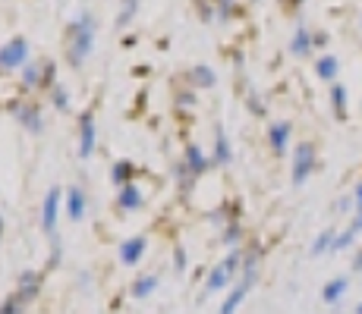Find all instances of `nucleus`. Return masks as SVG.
I'll return each mask as SVG.
<instances>
[{
  "instance_id": "28",
  "label": "nucleus",
  "mask_w": 362,
  "mask_h": 314,
  "mask_svg": "<svg viewBox=\"0 0 362 314\" xmlns=\"http://www.w3.org/2000/svg\"><path fill=\"white\" fill-rule=\"evenodd\" d=\"M23 308H25V302L16 296V292H13V296L6 298L4 305H0V314H23Z\"/></svg>"
},
{
  "instance_id": "36",
  "label": "nucleus",
  "mask_w": 362,
  "mask_h": 314,
  "mask_svg": "<svg viewBox=\"0 0 362 314\" xmlns=\"http://www.w3.org/2000/svg\"><path fill=\"white\" fill-rule=\"evenodd\" d=\"M353 205H356V207H362V179L356 183V188H353Z\"/></svg>"
},
{
  "instance_id": "9",
  "label": "nucleus",
  "mask_w": 362,
  "mask_h": 314,
  "mask_svg": "<svg viewBox=\"0 0 362 314\" xmlns=\"http://www.w3.org/2000/svg\"><path fill=\"white\" fill-rule=\"evenodd\" d=\"M23 85L25 88H35V85H51L54 88V63L45 60V63H29L23 69Z\"/></svg>"
},
{
  "instance_id": "39",
  "label": "nucleus",
  "mask_w": 362,
  "mask_h": 314,
  "mask_svg": "<svg viewBox=\"0 0 362 314\" xmlns=\"http://www.w3.org/2000/svg\"><path fill=\"white\" fill-rule=\"evenodd\" d=\"M0 236H4V217H0Z\"/></svg>"
},
{
  "instance_id": "38",
  "label": "nucleus",
  "mask_w": 362,
  "mask_h": 314,
  "mask_svg": "<svg viewBox=\"0 0 362 314\" xmlns=\"http://www.w3.org/2000/svg\"><path fill=\"white\" fill-rule=\"evenodd\" d=\"M353 205V198H340V205H337V211H346V207H350ZM353 207H356V205H353Z\"/></svg>"
},
{
  "instance_id": "32",
  "label": "nucleus",
  "mask_w": 362,
  "mask_h": 314,
  "mask_svg": "<svg viewBox=\"0 0 362 314\" xmlns=\"http://www.w3.org/2000/svg\"><path fill=\"white\" fill-rule=\"evenodd\" d=\"M350 229H353V233H362V207H356V217H353V223H350Z\"/></svg>"
},
{
  "instance_id": "8",
  "label": "nucleus",
  "mask_w": 362,
  "mask_h": 314,
  "mask_svg": "<svg viewBox=\"0 0 362 314\" xmlns=\"http://www.w3.org/2000/svg\"><path fill=\"white\" fill-rule=\"evenodd\" d=\"M60 201H64V188H51L45 198V205H41V227H45V233H57V214H60Z\"/></svg>"
},
{
  "instance_id": "19",
  "label": "nucleus",
  "mask_w": 362,
  "mask_h": 314,
  "mask_svg": "<svg viewBox=\"0 0 362 314\" xmlns=\"http://www.w3.org/2000/svg\"><path fill=\"white\" fill-rule=\"evenodd\" d=\"M214 160H218L221 167H227L233 160V151H230V138H227L224 126H218V132H214Z\"/></svg>"
},
{
  "instance_id": "29",
  "label": "nucleus",
  "mask_w": 362,
  "mask_h": 314,
  "mask_svg": "<svg viewBox=\"0 0 362 314\" xmlns=\"http://www.w3.org/2000/svg\"><path fill=\"white\" fill-rule=\"evenodd\" d=\"M353 242H356V233H353V229L346 227L344 233H337V239H334V251H344V248H350Z\"/></svg>"
},
{
  "instance_id": "15",
  "label": "nucleus",
  "mask_w": 362,
  "mask_h": 314,
  "mask_svg": "<svg viewBox=\"0 0 362 314\" xmlns=\"http://www.w3.org/2000/svg\"><path fill=\"white\" fill-rule=\"evenodd\" d=\"M312 51H315V41H312V29H309V25L299 23V25H296V32H293V38H290V54H293V57H309Z\"/></svg>"
},
{
  "instance_id": "17",
  "label": "nucleus",
  "mask_w": 362,
  "mask_h": 314,
  "mask_svg": "<svg viewBox=\"0 0 362 314\" xmlns=\"http://www.w3.org/2000/svg\"><path fill=\"white\" fill-rule=\"evenodd\" d=\"M117 207H120V211H139V207H142V188L132 183L123 186L120 195H117Z\"/></svg>"
},
{
  "instance_id": "43",
  "label": "nucleus",
  "mask_w": 362,
  "mask_h": 314,
  "mask_svg": "<svg viewBox=\"0 0 362 314\" xmlns=\"http://www.w3.org/2000/svg\"><path fill=\"white\" fill-rule=\"evenodd\" d=\"M359 107H362V101H359Z\"/></svg>"
},
{
  "instance_id": "6",
  "label": "nucleus",
  "mask_w": 362,
  "mask_h": 314,
  "mask_svg": "<svg viewBox=\"0 0 362 314\" xmlns=\"http://www.w3.org/2000/svg\"><path fill=\"white\" fill-rule=\"evenodd\" d=\"M10 114L19 120V126H25L29 132H35L38 135L41 129H45V123H41V110H38V104H29V101H16L10 107Z\"/></svg>"
},
{
  "instance_id": "25",
  "label": "nucleus",
  "mask_w": 362,
  "mask_h": 314,
  "mask_svg": "<svg viewBox=\"0 0 362 314\" xmlns=\"http://www.w3.org/2000/svg\"><path fill=\"white\" fill-rule=\"evenodd\" d=\"M240 239H243V227L236 220L227 223V229L221 233V242H224V246H230V248H236V246H240Z\"/></svg>"
},
{
  "instance_id": "40",
  "label": "nucleus",
  "mask_w": 362,
  "mask_h": 314,
  "mask_svg": "<svg viewBox=\"0 0 362 314\" xmlns=\"http://www.w3.org/2000/svg\"><path fill=\"white\" fill-rule=\"evenodd\" d=\"M356 314H362V302H359V305H356Z\"/></svg>"
},
{
  "instance_id": "16",
  "label": "nucleus",
  "mask_w": 362,
  "mask_h": 314,
  "mask_svg": "<svg viewBox=\"0 0 362 314\" xmlns=\"http://www.w3.org/2000/svg\"><path fill=\"white\" fill-rule=\"evenodd\" d=\"M315 76L322 82H337V76H340V60L334 57V54H322V57L315 60Z\"/></svg>"
},
{
  "instance_id": "41",
  "label": "nucleus",
  "mask_w": 362,
  "mask_h": 314,
  "mask_svg": "<svg viewBox=\"0 0 362 314\" xmlns=\"http://www.w3.org/2000/svg\"><path fill=\"white\" fill-rule=\"evenodd\" d=\"M293 4H296V6H299V4H303V0H293Z\"/></svg>"
},
{
  "instance_id": "26",
  "label": "nucleus",
  "mask_w": 362,
  "mask_h": 314,
  "mask_svg": "<svg viewBox=\"0 0 362 314\" xmlns=\"http://www.w3.org/2000/svg\"><path fill=\"white\" fill-rule=\"evenodd\" d=\"M139 10V0H123V10L117 13V25H129V19L136 16Z\"/></svg>"
},
{
  "instance_id": "34",
  "label": "nucleus",
  "mask_w": 362,
  "mask_h": 314,
  "mask_svg": "<svg viewBox=\"0 0 362 314\" xmlns=\"http://www.w3.org/2000/svg\"><path fill=\"white\" fill-rule=\"evenodd\" d=\"M177 101H180V107L186 110V107H192V104H196V95H180Z\"/></svg>"
},
{
  "instance_id": "20",
  "label": "nucleus",
  "mask_w": 362,
  "mask_h": 314,
  "mask_svg": "<svg viewBox=\"0 0 362 314\" xmlns=\"http://www.w3.org/2000/svg\"><path fill=\"white\" fill-rule=\"evenodd\" d=\"M334 239H337V229L328 227V229H322V233L315 236V242H312V258H322V255H331L334 251Z\"/></svg>"
},
{
  "instance_id": "33",
  "label": "nucleus",
  "mask_w": 362,
  "mask_h": 314,
  "mask_svg": "<svg viewBox=\"0 0 362 314\" xmlns=\"http://www.w3.org/2000/svg\"><path fill=\"white\" fill-rule=\"evenodd\" d=\"M312 41H315V47H325L328 44V32H312Z\"/></svg>"
},
{
  "instance_id": "10",
  "label": "nucleus",
  "mask_w": 362,
  "mask_h": 314,
  "mask_svg": "<svg viewBox=\"0 0 362 314\" xmlns=\"http://www.w3.org/2000/svg\"><path fill=\"white\" fill-rule=\"evenodd\" d=\"M205 170H208V157H205V151H202L199 145H189V148H186V160H183V167H180L183 179L202 176Z\"/></svg>"
},
{
  "instance_id": "27",
  "label": "nucleus",
  "mask_w": 362,
  "mask_h": 314,
  "mask_svg": "<svg viewBox=\"0 0 362 314\" xmlns=\"http://www.w3.org/2000/svg\"><path fill=\"white\" fill-rule=\"evenodd\" d=\"M51 101H54V107H57V110H69V92L64 85H54L51 88Z\"/></svg>"
},
{
  "instance_id": "30",
  "label": "nucleus",
  "mask_w": 362,
  "mask_h": 314,
  "mask_svg": "<svg viewBox=\"0 0 362 314\" xmlns=\"http://www.w3.org/2000/svg\"><path fill=\"white\" fill-rule=\"evenodd\" d=\"M233 10H236L233 0H218V19H221V23H227V19L233 16Z\"/></svg>"
},
{
  "instance_id": "13",
  "label": "nucleus",
  "mask_w": 362,
  "mask_h": 314,
  "mask_svg": "<svg viewBox=\"0 0 362 314\" xmlns=\"http://www.w3.org/2000/svg\"><path fill=\"white\" fill-rule=\"evenodd\" d=\"M64 205H66V217L79 223L86 217V192H82L79 186H69L64 192Z\"/></svg>"
},
{
  "instance_id": "2",
  "label": "nucleus",
  "mask_w": 362,
  "mask_h": 314,
  "mask_svg": "<svg viewBox=\"0 0 362 314\" xmlns=\"http://www.w3.org/2000/svg\"><path fill=\"white\" fill-rule=\"evenodd\" d=\"M259 258L262 251L259 248H249L246 255H243V274H240V283L230 289V296H227V302L221 305V314H236L243 305V298L249 296V289L255 286V280H259Z\"/></svg>"
},
{
  "instance_id": "23",
  "label": "nucleus",
  "mask_w": 362,
  "mask_h": 314,
  "mask_svg": "<svg viewBox=\"0 0 362 314\" xmlns=\"http://www.w3.org/2000/svg\"><path fill=\"white\" fill-rule=\"evenodd\" d=\"M132 173H136V167H132L129 160H120V164H114V170H110V179L123 188V186L132 183Z\"/></svg>"
},
{
  "instance_id": "3",
  "label": "nucleus",
  "mask_w": 362,
  "mask_h": 314,
  "mask_svg": "<svg viewBox=\"0 0 362 314\" xmlns=\"http://www.w3.org/2000/svg\"><path fill=\"white\" fill-rule=\"evenodd\" d=\"M243 255H246V251L230 248V255H227L224 261H218V264H214V267H211V274H208L205 289H208V292H221V289H227V286L233 283L236 270L243 267Z\"/></svg>"
},
{
  "instance_id": "42",
  "label": "nucleus",
  "mask_w": 362,
  "mask_h": 314,
  "mask_svg": "<svg viewBox=\"0 0 362 314\" xmlns=\"http://www.w3.org/2000/svg\"><path fill=\"white\" fill-rule=\"evenodd\" d=\"M359 25H362V16H359Z\"/></svg>"
},
{
  "instance_id": "7",
  "label": "nucleus",
  "mask_w": 362,
  "mask_h": 314,
  "mask_svg": "<svg viewBox=\"0 0 362 314\" xmlns=\"http://www.w3.org/2000/svg\"><path fill=\"white\" fill-rule=\"evenodd\" d=\"M290 138H293V126L287 120H277V123L268 126V145L277 157H284L290 151Z\"/></svg>"
},
{
  "instance_id": "4",
  "label": "nucleus",
  "mask_w": 362,
  "mask_h": 314,
  "mask_svg": "<svg viewBox=\"0 0 362 314\" xmlns=\"http://www.w3.org/2000/svg\"><path fill=\"white\" fill-rule=\"evenodd\" d=\"M315 167H318V151H315V145L312 142H299L296 145V151H293V186H303L305 179L315 173Z\"/></svg>"
},
{
  "instance_id": "37",
  "label": "nucleus",
  "mask_w": 362,
  "mask_h": 314,
  "mask_svg": "<svg viewBox=\"0 0 362 314\" xmlns=\"http://www.w3.org/2000/svg\"><path fill=\"white\" fill-rule=\"evenodd\" d=\"M353 270H362V248L353 255Z\"/></svg>"
},
{
  "instance_id": "5",
  "label": "nucleus",
  "mask_w": 362,
  "mask_h": 314,
  "mask_svg": "<svg viewBox=\"0 0 362 314\" xmlns=\"http://www.w3.org/2000/svg\"><path fill=\"white\" fill-rule=\"evenodd\" d=\"M19 66H29V41L25 38H10L4 47H0V69H6V73H13V69Z\"/></svg>"
},
{
  "instance_id": "24",
  "label": "nucleus",
  "mask_w": 362,
  "mask_h": 314,
  "mask_svg": "<svg viewBox=\"0 0 362 314\" xmlns=\"http://www.w3.org/2000/svg\"><path fill=\"white\" fill-rule=\"evenodd\" d=\"M155 289H158V277H139V280L132 283V296L136 298H148Z\"/></svg>"
},
{
  "instance_id": "22",
  "label": "nucleus",
  "mask_w": 362,
  "mask_h": 314,
  "mask_svg": "<svg viewBox=\"0 0 362 314\" xmlns=\"http://www.w3.org/2000/svg\"><path fill=\"white\" fill-rule=\"evenodd\" d=\"M189 82L196 88H214L218 85V76H214L211 66H192L189 69Z\"/></svg>"
},
{
  "instance_id": "12",
  "label": "nucleus",
  "mask_w": 362,
  "mask_h": 314,
  "mask_svg": "<svg viewBox=\"0 0 362 314\" xmlns=\"http://www.w3.org/2000/svg\"><path fill=\"white\" fill-rule=\"evenodd\" d=\"M95 135H98V129H95V116L82 114V123H79V155L82 157L95 155Z\"/></svg>"
},
{
  "instance_id": "31",
  "label": "nucleus",
  "mask_w": 362,
  "mask_h": 314,
  "mask_svg": "<svg viewBox=\"0 0 362 314\" xmlns=\"http://www.w3.org/2000/svg\"><path fill=\"white\" fill-rule=\"evenodd\" d=\"M186 264H189L186 251H183V248H177V251H173V267H177V270H186Z\"/></svg>"
},
{
  "instance_id": "11",
  "label": "nucleus",
  "mask_w": 362,
  "mask_h": 314,
  "mask_svg": "<svg viewBox=\"0 0 362 314\" xmlns=\"http://www.w3.org/2000/svg\"><path fill=\"white\" fill-rule=\"evenodd\" d=\"M145 248H148V239H145V236H132V239L120 242V264H127V267L139 264L145 258Z\"/></svg>"
},
{
  "instance_id": "21",
  "label": "nucleus",
  "mask_w": 362,
  "mask_h": 314,
  "mask_svg": "<svg viewBox=\"0 0 362 314\" xmlns=\"http://www.w3.org/2000/svg\"><path fill=\"white\" fill-rule=\"evenodd\" d=\"M331 107H334V116L337 120H346V101H350V92H346V85H340V82H334L331 85Z\"/></svg>"
},
{
  "instance_id": "1",
  "label": "nucleus",
  "mask_w": 362,
  "mask_h": 314,
  "mask_svg": "<svg viewBox=\"0 0 362 314\" xmlns=\"http://www.w3.org/2000/svg\"><path fill=\"white\" fill-rule=\"evenodd\" d=\"M95 16L92 13H79L73 23L66 25V60L69 66H82L95 47Z\"/></svg>"
},
{
  "instance_id": "35",
  "label": "nucleus",
  "mask_w": 362,
  "mask_h": 314,
  "mask_svg": "<svg viewBox=\"0 0 362 314\" xmlns=\"http://www.w3.org/2000/svg\"><path fill=\"white\" fill-rule=\"evenodd\" d=\"M249 107H252V114H259V116L264 114V104H259V97H255V95L249 97Z\"/></svg>"
},
{
  "instance_id": "18",
  "label": "nucleus",
  "mask_w": 362,
  "mask_h": 314,
  "mask_svg": "<svg viewBox=\"0 0 362 314\" xmlns=\"http://www.w3.org/2000/svg\"><path fill=\"white\" fill-rule=\"evenodd\" d=\"M346 289H350V280H346V277H334V280L325 283L322 298H325V302H328V305H337L340 298L346 296Z\"/></svg>"
},
{
  "instance_id": "14",
  "label": "nucleus",
  "mask_w": 362,
  "mask_h": 314,
  "mask_svg": "<svg viewBox=\"0 0 362 314\" xmlns=\"http://www.w3.org/2000/svg\"><path fill=\"white\" fill-rule=\"evenodd\" d=\"M41 283H45V277H41V274H35V270H25V274L19 277V283H16V296L23 298L25 305H29L32 298H38Z\"/></svg>"
}]
</instances>
